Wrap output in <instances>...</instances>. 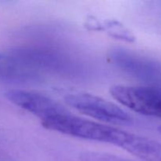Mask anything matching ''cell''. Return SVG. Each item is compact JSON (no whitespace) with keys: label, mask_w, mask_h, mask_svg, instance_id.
Here are the masks:
<instances>
[{"label":"cell","mask_w":161,"mask_h":161,"mask_svg":"<svg viewBox=\"0 0 161 161\" xmlns=\"http://www.w3.org/2000/svg\"><path fill=\"white\" fill-rule=\"evenodd\" d=\"M45 128L69 136L113 144L117 129L95 121L72 116L69 113L41 121Z\"/></svg>","instance_id":"cell-1"},{"label":"cell","mask_w":161,"mask_h":161,"mask_svg":"<svg viewBox=\"0 0 161 161\" xmlns=\"http://www.w3.org/2000/svg\"><path fill=\"white\" fill-rule=\"evenodd\" d=\"M66 104L82 114L102 123L124 125L133 122L131 116L113 102L86 93H73L64 97Z\"/></svg>","instance_id":"cell-2"},{"label":"cell","mask_w":161,"mask_h":161,"mask_svg":"<svg viewBox=\"0 0 161 161\" xmlns=\"http://www.w3.org/2000/svg\"><path fill=\"white\" fill-rule=\"evenodd\" d=\"M110 62L127 75L150 86L161 88V62L133 51L115 47L108 53Z\"/></svg>","instance_id":"cell-3"},{"label":"cell","mask_w":161,"mask_h":161,"mask_svg":"<svg viewBox=\"0 0 161 161\" xmlns=\"http://www.w3.org/2000/svg\"><path fill=\"white\" fill-rule=\"evenodd\" d=\"M112 97L120 105L139 114L161 119V88L150 86L116 85Z\"/></svg>","instance_id":"cell-4"},{"label":"cell","mask_w":161,"mask_h":161,"mask_svg":"<svg viewBox=\"0 0 161 161\" xmlns=\"http://www.w3.org/2000/svg\"><path fill=\"white\" fill-rule=\"evenodd\" d=\"M5 96L11 103L39 118L41 121L69 113L56 101L33 91L20 89L9 90L6 91Z\"/></svg>","instance_id":"cell-5"},{"label":"cell","mask_w":161,"mask_h":161,"mask_svg":"<svg viewBox=\"0 0 161 161\" xmlns=\"http://www.w3.org/2000/svg\"><path fill=\"white\" fill-rule=\"evenodd\" d=\"M113 145L142 161H161V143L118 129Z\"/></svg>","instance_id":"cell-6"},{"label":"cell","mask_w":161,"mask_h":161,"mask_svg":"<svg viewBox=\"0 0 161 161\" xmlns=\"http://www.w3.org/2000/svg\"><path fill=\"white\" fill-rule=\"evenodd\" d=\"M38 71L29 67L13 53H0V79L6 80H36L39 76Z\"/></svg>","instance_id":"cell-7"},{"label":"cell","mask_w":161,"mask_h":161,"mask_svg":"<svg viewBox=\"0 0 161 161\" xmlns=\"http://www.w3.org/2000/svg\"><path fill=\"white\" fill-rule=\"evenodd\" d=\"M80 161H134L129 159L120 157L119 156L113 154L107 153L94 152V151H87L83 152L80 156Z\"/></svg>","instance_id":"cell-8"},{"label":"cell","mask_w":161,"mask_h":161,"mask_svg":"<svg viewBox=\"0 0 161 161\" xmlns=\"http://www.w3.org/2000/svg\"><path fill=\"white\" fill-rule=\"evenodd\" d=\"M158 131H159V133H160L161 135V126H160V127H158Z\"/></svg>","instance_id":"cell-9"}]
</instances>
